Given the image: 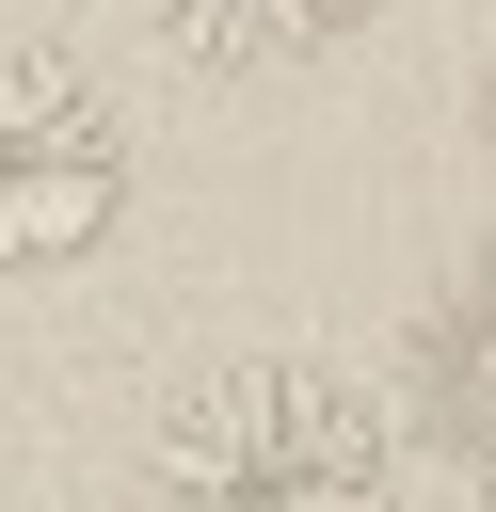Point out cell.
<instances>
[{
	"mask_svg": "<svg viewBox=\"0 0 496 512\" xmlns=\"http://www.w3.org/2000/svg\"><path fill=\"white\" fill-rule=\"evenodd\" d=\"M144 512H400V416L336 352H224L160 400Z\"/></svg>",
	"mask_w": 496,
	"mask_h": 512,
	"instance_id": "1",
	"label": "cell"
},
{
	"mask_svg": "<svg viewBox=\"0 0 496 512\" xmlns=\"http://www.w3.org/2000/svg\"><path fill=\"white\" fill-rule=\"evenodd\" d=\"M144 192V144L96 64L0 48V272H80Z\"/></svg>",
	"mask_w": 496,
	"mask_h": 512,
	"instance_id": "2",
	"label": "cell"
},
{
	"mask_svg": "<svg viewBox=\"0 0 496 512\" xmlns=\"http://www.w3.org/2000/svg\"><path fill=\"white\" fill-rule=\"evenodd\" d=\"M176 64H208V80H272V64H320V48H352L384 0H128Z\"/></svg>",
	"mask_w": 496,
	"mask_h": 512,
	"instance_id": "3",
	"label": "cell"
},
{
	"mask_svg": "<svg viewBox=\"0 0 496 512\" xmlns=\"http://www.w3.org/2000/svg\"><path fill=\"white\" fill-rule=\"evenodd\" d=\"M464 128H480V176H496V48H480V96H464Z\"/></svg>",
	"mask_w": 496,
	"mask_h": 512,
	"instance_id": "4",
	"label": "cell"
},
{
	"mask_svg": "<svg viewBox=\"0 0 496 512\" xmlns=\"http://www.w3.org/2000/svg\"><path fill=\"white\" fill-rule=\"evenodd\" d=\"M464 480H480V512H496V416H480V432H464Z\"/></svg>",
	"mask_w": 496,
	"mask_h": 512,
	"instance_id": "5",
	"label": "cell"
}]
</instances>
